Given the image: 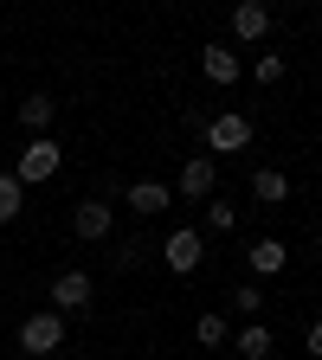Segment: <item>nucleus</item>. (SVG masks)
Listing matches in <instances>:
<instances>
[{
	"mask_svg": "<svg viewBox=\"0 0 322 360\" xmlns=\"http://www.w3.org/2000/svg\"><path fill=\"white\" fill-rule=\"evenodd\" d=\"M58 347H65V315H58V309H32L26 322H20V354L52 360Z\"/></svg>",
	"mask_w": 322,
	"mask_h": 360,
	"instance_id": "1",
	"label": "nucleus"
},
{
	"mask_svg": "<svg viewBox=\"0 0 322 360\" xmlns=\"http://www.w3.org/2000/svg\"><path fill=\"white\" fill-rule=\"evenodd\" d=\"M65 167V148L52 142V135H32V142L20 148V161H13V180L20 187H39V180H52Z\"/></svg>",
	"mask_w": 322,
	"mask_h": 360,
	"instance_id": "2",
	"label": "nucleus"
},
{
	"mask_svg": "<svg viewBox=\"0 0 322 360\" xmlns=\"http://www.w3.org/2000/svg\"><path fill=\"white\" fill-rule=\"evenodd\" d=\"M161 264L174 270V277H194V270L206 264V232H194V225L168 232V245H161Z\"/></svg>",
	"mask_w": 322,
	"mask_h": 360,
	"instance_id": "3",
	"label": "nucleus"
},
{
	"mask_svg": "<svg viewBox=\"0 0 322 360\" xmlns=\"http://www.w3.org/2000/svg\"><path fill=\"white\" fill-rule=\"evenodd\" d=\"M239 148H252V116L219 110V116L206 122V155H239Z\"/></svg>",
	"mask_w": 322,
	"mask_h": 360,
	"instance_id": "4",
	"label": "nucleus"
},
{
	"mask_svg": "<svg viewBox=\"0 0 322 360\" xmlns=\"http://www.w3.org/2000/svg\"><path fill=\"white\" fill-rule=\"evenodd\" d=\"M90 302H97V283H90L84 270H58V277H52V309L58 315H78Z\"/></svg>",
	"mask_w": 322,
	"mask_h": 360,
	"instance_id": "5",
	"label": "nucleus"
},
{
	"mask_svg": "<svg viewBox=\"0 0 322 360\" xmlns=\"http://www.w3.org/2000/svg\"><path fill=\"white\" fill-rule=\"evenodd\" d=\"M71 232H78L84 245H104V238L116 232V206H104V200H78V212H71Z\"/></svg>",
	"mask_w": 322,
	"mask_h": 360,
	"instance_id": "6",
	"label": "nucleus"
},
{
	"mask_svg": "<svg viewBox=\"0 0 322 360\" xmlns=\"http://www.w3.org/2000/svg\"><path fill=\"white\" fill-rule=\"evenodd\" d=\"M213 187H219L213 155H187V167H180V180H174V193H180V200H206Z\"/></svg>",
	"mask_w": 322,
	"mask_h": 360,
	"instance_id": "7",
	"label": "nucleus"
},
{
	"mask_svg": "<svg viewBox=\"0 0 322 360\" xmlns=\"http://www.w3.org/2000/svg\"><path fill=\"white\" fill-rule=\"evenodd\" d=\"M123 206L142 212V219H155V212L174 206V187H161V180H129V187H123Z\"/></svg>",
	"mask_w": 322,
	"mask_h": 360,
	"instance_id": "8",
	"label": "nucleus"
},
{
	"mask_svg": "<svg viewBox=\"0 0 322 360\" xmlns=\"http://www.w3.org/2000/svg\"><path fill=\"white\" fill-rule=\"evenodd\" d=\"M200 71H206V84H219V90L245 77V65H239L233 45H206V52H200Z\"/></svg>",
	"mask_w": 322,
	"mask_h": 360,
	"instance_id": "9",
	"label": "nucleus"
},
{
	"mask_svg": "<svg viewBox=\"0 0 322 360\" xmlns=\"http://www.w3.org/2000/svg\"><path fill=\"white\" fill-rule=\"evenodd\" d=\"M245 264H252V277H278V270L290 264V251H284V238H258L245 251Z\"/></svg>",
	"mask_w": 322,
	"mask_h": 360,
	"instance_id": "10",
	"label": "nucleus"
},
{
	"mask_svg": "<svg viewBox=\"0 0 322 360\" xmlns=\"http://www.w3.org/2000/svg\"><path fill=\"white\" fill-rule=\"evenodd\" d=\"M233 32L239 39H264L271 32V7H264V0H239V7H233Z\"/></svg>",
	"mask_w": 322,
	"mask_h": 360,
	"instance_id": "11",
	"label": "nucleus"
},
{
	"mask_svg": "<svg viewBox=\"0 0 322 360\" xmlns=\"http://www.w3.org/2000/svg\"><path fill=\"white\" fill-rule=\"evenodd\" d=\"M252 200H264V206H284V200H290V180H284L278 167H258V174H252Z\"/></svg>",
	"mask_w": 322,
	"mask_h": 360,
	"instance_id": "12",
	"label": "nucleus"
},
{
	"mask_svg": "<svg viewBox=\"0 0 322 360\" xmlns=\"http://www.w3.org/2000/svg\"><path fill=\"white\" fill-rule=\"evenodd\" d=\"M52 116H58V103H52V97H45V90H32V97L20 103V122H26L32 135H45V129H52Z\"/></svg>",
	"mask_w": 322,
	"mask_h": 360,
	"instance_id": "13",
	"label": "nucleus"
},
{
	"mask_svg": "<svg viewBox=\"0 0 322 360\" xmlns=\"http://www.w3.org/2000/svg\"><path fill=\"white\" fill-rule=\"evenodd\" d=\"M194 341H200V347H225V341H233V322H225V315H213V309H206L200 322H194Z\"/></svg>",
	"mask_w": 322,
	"mask_h": 360,
	"instance_id": "14",
	"label": "nucleus"
},
{
	"mask_svg": "<svg viewBox=\"0 0 322 360\" xmlns=\"http://www.w3.org/2000/svg\"><path fill=\"white\" fill-rule=\"evenodd\" d=\"M20 206H26V187L13 180V167H7V174H0V225H13V219H20Z\"/></svg>",
	"mask_w": 322,
	"mask_h": 360,
	"instance_id": "15",
	"label": "nucleus"
},
{
	"mask_svg": "<svg viewBox=\"0 0 322 360\" xmlns=\"http://www.w3.org/2000/svg\"><path fill=\"white\" fill-rule=\"evenodd\" d=\"M233 347H239L245 360H264V354H271V328H264V322H252V328H239V335H233Z\"/></svg>",
	"mask_w": 322,
	"mask_h": 360,
	"instance_id": "16",
	"label": "nucleus"
},
{
	"mask_svg": "<svg viewBox=\"0 0 322 360\" xmlns=\"http://www.w3.org/2000/svg\"><path fill=\"white\" fill-rule=\"evenodd\" d=\"M233 225H239V212L225 206V200H213V206H206V232H233Z\"/></svg>",
	"mask_w": 322,
	"mask_h": 360,
	"instance_id": "17",
	"label": "nucleus"
},
{
	"mask_svg": "<svg viewBox=\"0 0 322 360\" xmlns=\"http://www.w3.org/2000/svg\"><path fill=\"white\" fill-rule=\"evenodd\" d=\"M258 84H284V52H258Z\"/></svg>",
	"mask_w": 322,
	"mask_h": 360,
	"instance_id": "18",
	"label": "nucleus"
},
{
	"mask_svg": "<svg viewBox=\"0 0 322 360\" xmlns=\"http://www.w3.org/2000/svg\"><path fill=\"white\" fill-rule=\"evenodd\" d=\"M233 309H239V315H252V322H258V309H264V296H258L252 283H239V290H233Z\"/></svg>",
	"mask_w": 322,
	"mask_h": 360,
	"instance_id": "19",
	"label": "nucleus"
},
{
	"mask_svg": "<svg viewBox=\"0 0 322 360\" xmlns=\"http://www.w3.org/2000/svg\"><path fill=\"white\" fill-rule=\"evenodd\" d=\"M309 354L322 360V322H309Z\"/></svg>",
	"mask_w": 322,
	"mask_h": 360,
	"instance_id": "20",
	"label": "nucleus"
},
{
	"mask_svg": "<svg viewBox=\"0 0 322 360\" xmlns=\"http://www.w3.org/2000/svg\"><path fill=\"white\" fill-rule=\"evenodd\" d=\"M316 251H322V232H316Z\"/></svg>",
	"mask_w": 322,
	"mask_h": 360,
	"instance_id": "21",
	"label": "nucleus"
}]
</instances>
